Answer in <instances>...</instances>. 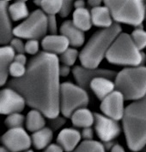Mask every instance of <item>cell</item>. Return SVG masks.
I'll use <instances>...</instances> for the list:
<instances>
[{
  "label": "cell",
  "instance_id": "6da1fadb",
  "mask_svg": "<svg viewBox=\"0 0 146 152\" xmlns=\"http://www.w3.org/2000/svg\"><path fill=\"white\" fill-rule=\"evenodd\" d=\"M59 76L58 56L42 52L28 62L25 75L11 80L8 87L21 95L28 106L53 119L60 112Z\"/></svg>",
  "mask_w": 146,
  "mask_h": 152
},
{
  "label": "cell",
  "instance_id": "7a4b0ae2",
  "mask_svg": "<svg viewBox=\"0 0 146 152\" xmlns=\"http://www.w3.org/2000/svg\"><path fill=\"white\" fill-rule=\"evenodd\" d=\"M123 126L129 149L141 151L146 145V96L125 108Z\"/></svg>",
  "mask_w": 146,
  "mask_h": 152
},
{
  "label": "cell",
  "instance_id": "3957f363",
  "mask_svg": "<svg viewBox=\"0 0 146 152\" xmlns=\"http://www.w3.org/2000/svg\"><path fill=\"white\" fill-rule=\"evenodd\" d=\"M120 34L121 27L117 23L113 24L110 28H103L96 32L79 54L83 67L90 69H97L113 43Z\"/></svg>",
  "mask_w": 146,
  "mask_h": 152
},
{
  "label": "cell",
  "instance_id": "277c9868",
  "mask_svg": "<svg viewBox=\"0 0 146 152\" xmlns=\"http://www.w3.org/2000/svg\"><path fill=\"white\" fill-rule=\"evenodd\" d=\"M114 84L125 100L142 99L146 96V67L124 69L118 73Z\"/></svg>",
  "mask_w": 146,
  "mask_h": 152
},
{
  "label": "cell",
  "instance_id": "5b68a950",
  "mask_svg": "<svg viewBox=\"0 0 146 152\" xmlns=\"http://www.w3.org/2000/svg\"><path fill=\"white\" fill-rule=\"evenodd\" d=\"M106 58L113 64L139 67L145 62V54L135 45L131 35L122 33L113 43Z\"/></svg>",
  "mask_w": 146,
  "mask_h": 152
},
{
  "label": "cell",
  "instance_id": "8992f818",
  "mask_svg": "<svg viewBox=\"0 0 146 152\" xmlns=\"http://www.w3.org/2000/svg\"><path fill=\"white\" fill-rule=\"evenodd\" d=\"M112 17L118 22L138 27L145 16V5L143 1H105Z\"/></svg>",
  "mask_w": 146,
  "mask_h": 152
},
{
  "label": "cell",
  "instance_id": "52a82bcc",
  "mask_svg": "<svg viewBox=\"0 0 146 152\" xmlns=\"http://www.w3.org/2000/svg\"><path fill=\"white\" fill-rule=\"evenodd\" d=\"M90 102L87 91L70 82L60 86V111L64 117L70 118L78 110L86 107Z\"/></svg>",
  "mask_w": 146,
  "mask_h": 152
},
{
  "label": "cell",
  "instance_id": "ba28073f",
  "mask_svg": "<svg viewBox=\"0 0 146 152\" xmlns=\"http://www.w3.org/2000/svg\"><path fill=\"white\" fill-rule=\"evenodd\" d=\"M47 29V15L42 10H36L25 21L14 28L13 34L18 38L37 40L46 35Z\"/></svg>",
  "mask_w": 146,
  "mask_h": 152
},
{
  "label": "cell",
  "instance_id": "9c48e42d",
  "mask_svg": "<svg viewBox=\"0 0 146 152\" xmlns=\"http://www.w3.org/2000/svg\"><path fill=\"white\" fill-rule=\"evenodd\" d=\"M31 143L32 139L22 127L9 129L2 137V144L10 152L28 151Z\"/></svg>",
  "mask_w": 146,
  "mask_h": 152
},
{
  "label": "cell",
  "instance_id": "30bf717a",
  "mask_svg": "<svg viewBox=\"0 0 146 152\" xmlns=\"http://www.w3.org/2000/svg\"><path fill=\"white\" fill-rule=\"evenodd\" d=\"M73 76L76 79L77 84L81 88L86 91L90 88V83L92 80L98 77H104L109 80L116 78L117 73L112 70L100 69H86L84 67L76 66L72 69Z\"/></svg>",
  "mask_w": 146,
  "mask_h": 152
},
{
  "label": "cell",
  "instance_id": "8fae6325",
  "mask_svg": "<svg viewBox=\"0 0 146 152\" xmlns=\"http://www.w3.org/2000/svg\"><path fill=\"white\" fill-rule=\"evenodd\" d=\"M94 115L96 131L102 141L110 143L119 135L120 126L116 121L100 114H94Z\"/></svg>",
  "mask_w": 146,
  "mask_h": 152
},
{
  "label": "cell",
  "instance_id": "7c38bea8",
  "mask_svg": "<svg viewBox=\"0 0 146 152\" xmlns=\"http://www.w3.org/2000/svg\"><path fill=\"white\" fill-rule=\"evenodd\" d=\"M26 101L17 91L10 88L2 90L0 94V111L3 115L19 113L24 110Z\"/></svg>",
  "mask_w": 146,
  "mask_h": 152
},
{
  "label": "cell",
  "instance_id": "4fadbf2b",
  "mask_svg": "<svg viewBox=\"0 0 146 152\" xmlns=\"http://www.w3.org/2000/svg\"><path fill=\"white\" fill-rule=\"evenodd\" d=\"M125 97L119 91H114L102 101L101 110L106 116L111 118L114 121H119L123 119L125 110L124 109Z\"/></svg>",
  "mask_w": 146,
  "mask_h": 152
},
{
  "label": "cell",
  "instance_id": "5bb4252c",
  "mask_svg": "<svg viewBox=\"0 0 146 152\" xmlns=\"http://www.w3.org/2000/svg\"><path fill=\"white\" fill-rule=\"evenodd\" d=\"M8 1L0 2V43L6 45L13 39V31L8 10Z\"/></svg>",
  "mask_w": 146,
  "mask_h": 152
},
{
  "label": "cell",
  "instance_id": "9a60e30c",
  "mask_svg": "<svg viewBox=\"0 0 146 152\" xmlns=\"http://www.w3.org/2000/svg\"><path fill=\"white\" fill-rule=\"evenodd\" d=\"M69 40L63 35H48L42 42V48L51 54H63L69 49Z\"/></svg>",
  "mask_w": 146,
  "mask_h": 152
},
{
  "label": "cell",
  "instance_id": "2e32d148",
  "mask_svg": "<svg viewBox=\"0 0 146 152\" xmlns=\"http://www.w3.org/2000/svg\"><path fill=\"white\" fill-rule=\"evenodd\" d=\"M82 134L73 128H64L59 132L57 142L60 145L63 150L66 152L73 151L81 140Z\"/></svg>",
  "mask_w": 146,
  "mask_h": 152
},
{
  "label": "cell",
  "instance_id": "e0dca14e",
  "mask_svg": "<svg viewBox=\"0 0 146 152\" xmlns=\"http://www.w3.org/2000/svg\"><path fill=\"white\" fill-rule=\"evenodd\" d=\"M60 33L69 40L70 45L74 47H80L85 40L84 33L77 28L72 21H64L60 27Z\"/></svg>",
  "mask_w": 146,
  "mask_h": 152
},
{
  "label": "cell",
  "instance_id": "ac0fdd59",
  "mask_svg": "<svg viewBox=\"0 0 146 152\" xmlns=\"http://www.w3.org/2000/svg\"><path fill=\"white\" fill-rule=\"evenodd\" d=\"M15 51L10 45L2 46L0 49V84L4 86L7 81L10 65L15 61Z\"/></svg>",
  "mask_w": 146,
  "mask_h": 152
},
{
  "label": "cell",
  "instance_id": "d6986e66",
  "mask_svg": "<svg viewBox=\"0 0 146 152\" xmlns=\"http://www.w3.org/2000/svg\"><path fill=\"white\" fill-rule=\"evenodd\" d=\"M115 84L112 82L111 80L104 78V77H98L92 80L90 83V89L96 96L100 99L103 100L112 92L114 91Z\"/></svg>",
  "mask_w": 146,
  "mask_h": 152
},
{
  "label": "cell",
  "instance_id": "ffe728a7",
  "mask_svg": "<svg viewBox=\"0 0 146 152\" xmlns=\"http://www.w3.org/2000/svg\"><path fill=\"white\" fill-rule=\"evenodd\" d=\"M92 23L96 26L103 28H110L113 25L112 15L109 9L107 6H99L92 8L90 11Z\"/></svg>",
  "mask_w": 146,
  "mask_h": 152
},
{
  "label": "cell",
  "instance_id": "44dd1931",
  "mask_svg": "<svg viewBox=\"0 0 146 152\" xmlns=\"http://www.w3.org/2000/svg\"><path fill=\"white\" fill-rule=\"evenodd\" d=\"M73 126L77 127H90L95 123V115L86 108L77 110L71 116Z\"/></svg>",
  "mask_w": 146,
  "mask_h": 152
},
{
  "label": "cell",
  "instance_id": "7402d4cb",
  "mask_svg": "<svg viewBox=\"0 0 146 152\" xmlns=\"http://www.w3.org/2000/svg\"><path fill=\"white\" fill-rule=\"evenodd\" d=\"M73 24L80 30L88 31L92 27V18L90 12L87 9H77L74 11L72 16Z\"/></svg>",
  "mask_w": 146,
  "mask_h": 152
},
{
  "label": "cell",
  "instance_id": "603a6c76",
  "mask_svg": "<svg viewBox=\"0 0 146 152\" xmlns=\"http://www.w3.org/2000/svg\"><path fill=\"white\" fill-rule=\"evenodd\" d=\"M53 130L49 127H44L43 129L35 132L32 135V143L37 150H42L48 147L49 144L53 139Z\"/></svg>",
  "mask_w": 146,
  "mask_h": 152
},
{
  "label": "cell",
  "instance_id": "cb8c5ba5",
  "mask_svg": "<svg viewBox=\"0 0 146 152\" xmlns=\"http://www.w3.org/2000/svg\"><path fill=\"white\" fill-rule=\"evenodd\" d=\"M42 112L36 110L29 111L26 118V126L28 131L35 132L40 131L45 127L46 121L42 115Z\"/></svg>",
  "mask_w": 146,
  "mask_h": 152
},
{
  "label": "cell",
  "instance_id": "d4e9b609",
  "mask_svg": "<svg viewBox=\"0 0 146 152\" xmlns=\"http://www.w3.org/2000/svg\"><path fill=\"white\" fill-rule=\"evenodd\" d=\"M8 10L10 18L15 21L27 18L28 15V9L26 5V3L23 1L15 2L14 4L10 5Z\"/></svg>",
  "mask_w": 146,
  "mask_h": 152
},
{
  "label": "cell",
  "instance_id": "484cf974",
  "mask_svg": "<svg viewBox=\"0 0 146 152\" xmlns=\"http://www.w3.org/2000/svg\"><path fill=\"white\" fill-rule=\"evenodd\" d=\"M35 4L42 7L45 14H47V15H55L57 13H59L63 1H35Z\"/></svg>",
  "mask_w": 146,
  "mask_h": 152
},
{
  "label": "cell",
  "instance_id": "4316f807",
  "mask_svg": "<svg viewBox=\"0 0 146 152\" xmlns=\"http://www.w3.org/2000/svg\"><path fill=\"white\" fill-rule=\"evenodd\" d=\"M72 152H105L104 145L97 141L84 140Z\"/></svg>",
  "mask_w": 146,
  "mask_h": 152
},
{
  "label": "cell",
  "instance_id": "83f0119b",
  "mask_svg": "<svg viewBox=\"0 0 146 152\" xmlns=\"http://www.w3.org/2000/svg\"><path fill=\"white\" fill-rule=\"evenodd\" d=\"M132 39L139 50L146 47V31L142 28L135 29L132 34Z\"/></svg>",
  "mask_w": 146,
  "mask_h": 152
},
{
  "label": "cell",
  "instance_id": "f1b7e54d",
  "mask_svg": "<svg viewBox=\"0 0 146 152\" xmlns=\"http://www.w3.org/2000/svg\"><path fill=\"white\" fill-rule=\"evenodd\" d=\"M24 116L19 114V113H15L8 115L7 118L5 119V125L7 126L10 129L12 128H18L21 127L23 122H24Z\"/></svg>",
  "mask_w": 146,
  "mask_h": 152
},
{
  "label": "cell",
  "instance_id": "f546056e",
  "mask_svg": "<svg viewBox=\"0 0 146 152\" xmlns=\"http://www.w3.org/2000/svg\"><path fill=\"white\" fill-rule=\"evenodd\" d=\"M77 56H78V51L77 50L69 48L63 54H61L60 60L64 65H67L70 67V66H72L76 62Z\"/></svg>",
  "mask_w": 146,
  "mask_h": 152
},
{
  "label": "cell",
  "instance_id": "4dcf8cb0",
  "mask_svg": "<svg viewBox=\"0 0 146 152\" xmlns=\"http://www.w3.org/2000/svg\"><path fill=\"white\" fill-rule=\"evenodd\" d=\"M26 70H27V69L25 68V65H22L21 63L14 62L10 67L9 73L12 77H14L15 79H18V78H21L25 75Z\"/></svg>",
  "mask_w": 146,
  "mask_h": 152
},
{
  "label": "cell",
  "instance_id": "1f68e13d",
  "mask_svg": "<svg viewBox=\"0 0 146 152\" xmlns=\"http://www.w3.org/2000/svg\"><path fill=\"white\" fill-rule=\"evenodd\" d=\"M25 50L30 55H35L39 50V42L35 39H30L25 44Z\"/></svg>",
  "mask_w": 146,
  "mask_h": 152
},
{
  "label": "cell",
  "instance_id": "d6a6232c",
  "mask_svg": "<svg viewBox=\"0 0 146 152\" xmlns=\"http://www.w3.org/2000/svg\"><path fill=\"white\" fill-rule=\"evenodd\" d=\"M10 46L18 54H23L24 52H26V50H25V45L22 43V41L19 38L13 39L11 40V42H10Z\"/></svg>",
  "mask_w": 146,
  "mask_h": 152
},
{
  "label": "cell",
  "instance_id": "836d02e7",
  "mask_svg": "<svg viewBox=\"0 0 146 152\" xmlns=\"http://www.w3.org/2000/svg\"><path fill=\"white\" fill-rule=\"evenodd\" d=\"M65 123V120L62 117L53 118V119H50L49 121V128L52 129L53 131L58 130L59 127H61Z\"/></svg>",
  "mask_w": 146,
  "mask_h": 152
},
{
  "label": "cell",
  "instance_id": "e575fe53",
  "mask_svg": "<svg viewBox=\"0 0 146 152\" xmlns=\"http://www.w3.org/2000/svg\"><path fill=\"white\" fill-rule=\"evenodd\" d=\"M72 1H63V4L62 7H61V10L59 11V15L61 17H66L68 16L69 14L71 11V8H72Z\"/></svg>",
  "mask_w": 146,
  "mask_h": 152
},
{
  "label": "cell",
  "instance_id": "d590c367",
  "mask_svg": "<svg viewBox=\"0 0 146 152\" xmlns=\"http://www.w3.org/2000/svg\"><path fill=\"white\" fill-rule=\"evenodd\" d=\"M48 20V30L52 35H56L57 33V21L55 15H47Z\"/></svg>",
  "mask_w": 146,
  "mask_h": 152
},
{
  "label": "cell",
  "instance_id": "8d00e7d4",
  "mask_svg": "<svg viewBox=\"0 0 146 152\" xmlns=\"http://www.w3.org/2000/svg\"><path fill=\"white\" fill-rule=\"evenodd\" d=\"M82 137L85 140H92V138H93V130L91 129L90 127L84 128L83 132H82Z\"/></svg>",
  "mask_w": 146,
  "mask_h": 152
},
{
  "label": "cell",
  "instance_id": "74e56055",
  "mask_svg": "<svg viewBox=\"0 0 146 152\" xmlns=\"http://www.w3.org/2000/svg\"><path fill=\"white\" fill-rule=\"evenodd\" d=\"M63 151H64V150H63V148L60 146V145L53 144V145H49L48 147H47L44 152H63Z\"/></svg>",
  "mask_w": 146,
  "mask_h": 152
},
{
  "label": "cell",
  "instance_id": "f35d334b",
  "mask_svg": "<svg viewBox=\"0 0 146 152\" xmlns=\"http://www.w3.org/2000/svg\"><path fill=\"white\" fill-rule=\"evenodd\" d=\"M70 71V69L69 66L64 65V64L62 66H59V75L63 77L69 75Z\"/></svg>",
  "mask_w": 146,
  "mask_h": 152
},
{
  "label": "cell",
  "instance_id": "ab89813d",
  "mask_svg": "<svg viewBox=\"0 0 146 152\" xmlns=\"http://www.w3.org/2000/svg\"><path fill=\"white\" fill-rule=\"evenodd\" d=\"M14 62L21 63L22 65H25L26 62H27V58H26V56L23 54H17V55L16 56V57H15Z\"/></svg>",
  "mask_w": 146,
  "mask_h": 152
},
{
  "label": "cell",
  "instance_id": "60d3db41",
  "mask_svg": "<svg viewBox=\"0 0 146 152\" xmlns=\"http://www.w3.org/2000/svg\"><path fill=\"white\" fill-rule=\"evenodd\" d=\"M111 152H125V150L121 145H114L112 146Z\"/></svg>",
  "mask_w": 146,
  "mask_h": 152
},
{
  "label": "cell",
  "instance_id": "b9f144b4",
  "mask_svg": "<svg viewBox=\"0 0 146 152\" xmlns=\"http://www.w3.org/2000/svg\"><path fill=\"white\" fill-rule=\"evenodd\" d=\"M74 5L76 7V10L77 9H84V1H76L74 3Z\"/></svg>",
  "mask_w": 146,
  "mask_h": 152
},
{
  "label": "cell",
  "instance_id": "7bdbcfd3",
  "mask_svg": "<svg viewBox=\"0 0 146 152\" xmlns=\"http://www.w3.org/2000/svg\"><path fill=\"white\" fill-rule=\"evenodd\" d=\"M89 3V4L92 6L93 8H96L99 7V6H101V4H102V2L101 1H89L88 2Z\"/></svg>",
  "mask_w": 146,
  "mask_h": 152
},
{
  "label": "cell",
  "instance_id": "ee69618b",
  "mask_svg": "<svg viewBox=\"0 0 146 152\" xmlns=\"http://www.w3.org/2000/svg\"><path fill=\"white\" fill-rule=\"evenodd\" d=\"M0 152H10L8 149H6L4 146H2L1 149H0Z\"/></svg>",
  "mask_w": 146,
  "mask_h": 152
},
{
  "label": "cell",
  "instance_id": "f6af8a7d",
  "mask_svg": "<svg viewBox=\"0 0 146 152\" xmlns=\"http://www.w3.org/2000/svg\"><path fill=\"white\" fill-rule=\"evenodd\" d=\"M26 152H33L32 151H26Z\"/></svg>",
  "mask_w": 146,
  "mask_h": 152
}]
</instances>
